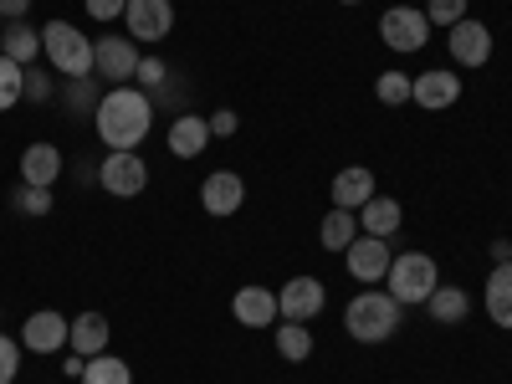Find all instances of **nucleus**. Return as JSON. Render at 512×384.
Here are the masks:
<instances>
[{"mask_svg":"<svg viewBox=\"0 0 512 384\" xmlns=\"http://www.w3.org/2000/svg\"><path fill=\"white\" fill-rule=\"evenodd\" d=\"M93 123L108 149H139L154 128V98L144 88H108Z\"/></svg>","mask_w":512,"mask_h":384,"instance_id":"nucleus-1","label":"nucleus"},{"mask_svg":"<svg viewBox=\"0 0 512 384\" xmlns=\"http://www.w3.org/2000/svg\"><path fill=\"white\" fill-rule=\"evenodd\" d=\"M344 328L359 344H384V338H395V328H400V303L384 287H364L344 308Z\"/></svg>","mask_w":512,"mask_h":384,"instance_id":"nucleus-2","label":"nucleus"},{"mask_svg":"<svg viewBox=\"0 0 512 384\" xmlns=\"http://www.w3.org/2000/svg\"><path fill=\"white\" fill-rule=\"evenodd\" d=\"M436 287H441V267H436V256H425V251L395 256V262H390V277H384V292H390L400 308H420Z\"/></svg>","mask_w":512,"mask_h":384,"instance_id":"nucleus-3","label":"nucleus"},{"mask_svg":"<svg viewBox=\"0 0 512 384\" xmlns=\"http://www.w3.org/2000/svg\"><path fill=\"white\" fill-rule=\"evenodd\" d=\"M41 57L67 77H93V41L72 21H47L41 26Z\"/></svg>","mask_w":512,"mask_h":384,"instance_id":"nucleus-4","label":"nucleus"},{"mask_svg":"<svg viewBox=\"0 0 512 384\" xmlns=\"http://www.w3.org/2000/svg\"><path fill=\"white\" fill-rule=\"evenodd\" d=\"M134 72H139V41L108 31L93 41V77L113 82V88H134Z\"/></svg>","mask_w":512,"mask_h":384,"instance_id":"nucleus-5","label":"nucleus"},{"mask_svg":"<svg viewBox=\"0 0 512 384\" xmlns=\"http://www.w3.org/2000/svg\"><path fill=\"white\" fill-rule=\"evenodd\" d=\"M98 185L113 200H134V195L149 190V164L134 149H108V159L98 164Z\"/></svg>","mask_w":512,"mask_h":384,"instance_id":"nucleus-6","label":"nucleus"},{"mask_svg":"<svg viewBox=\"0 0 512 384\" xmlns=\"http://www.w3.org/2000/svg\"><path fill=\"white\" fill-rule=\"evenodd\" d=\"M379 41L390 52H420L431 41V21H425L420 6H390L379 16Z\"/></svg>","mask_w":512,"mask_h":384,"instance_id":"nucleus-7","label":"nucleus"},{"mask_svg":"<svg viewBox=\"0 0 512 384\" xmlns=\"http://www.w3.org/2000/svg\"><path fill=\"white\" fill-rule=\"evenodd\" d=\"M123 26L134 41H144V47H159V41L175 31V6H169V0H128Z\"/></svg>","mask_w":512,"mask_h":384,"instance_id":"nucleus-8","label":"nucleus"},{"mask_svg":"<svg viewBox=\"0 0 512 384\" xmlns=\"http://www.w3.org/2000/svg\"><path fill=\"white\" fill-rule=\"evenodd\" d=\"M323 303H328V287H323L318 277H287L282 292H277V313H282L287 323H308V318H318Z\"/></svg>","mask_w":512,"mask_h":384,"instance_id":"nucleus-9","label":"nucleus"},{"mask_svg":"<svg viewBox=\"0 0 512 384\" xmlns=\"http://www.w3.org/2000/svg\"><path fill=\"white\" fill-rule=\"evenodd\" d=\"M344 262H349V277L354 282H364V287H379L384 277H390V241L384 236H359L349 251H344Z\"/></svg>","mask_w":512,"mask_h":384,"instance_id":"nucleus-10","label":"nucleus"},{"mask_svg":"<svg viewBox=\"0 0 512 384\" xmlns=\"http://www.w3.org/2000/svg\"><path fill=\"white\" fill-rule=\"evenodd\" d=\"M67 333H72V318H62L57 308H41L21 328V349H31V354H62L67 349Z\"/></svg>","mask_w":512,"mask_h":384,"instance_id":"nucleus-11","label":"nucleus"},{"mask_svg":"<svg viewBox=\"0 0 512 384\" xmlns=\"http://www.w3.org/2000/svg\"><path fill=\"white\" fill-rule=\"evenodd\" d=\"M456 98H461V77L446 72V67H431L410 82V103H420L425 113H446Z\"/></svg>","mask_w":512,"mask_h":384,"instance_id":"nucleus-12","label":"nucleus"},{"mask_svg":"<svg viewBox=\"0 0 512 384\" xmlns=\"http://www.w3.org/2000/svg\"><path fill=\"white\" fill-rule=\"evenodd\" d=\"M246 200V185L236 169H216V175H205L200 180V205H205V216H236Z\"/></svg>","mask_w":512,"mask_h":384,"instance_id":"nucleus-13","label":"nucleus"},{"mask_svg":"<svg viewBox=\"0 0 512 384\" xmlns=\"http://www.w3.org/2000/svg\"><path fill=\"white\" fill-rule=\"evenodd\" d=\"M446 47H451V57L461 62V67H482L487 57H492V31L482 26V21H456L451 26V36H446Z\"/></svg>","mask_w":512,"mask_h":384,"instance_id":"nucleus-14","label":"nucleus"},{"mask_svg":"<svg viewBox=\"0 0 512 384\" xmlns=\"http://www.w3.org/2000/svg\"><path fill=\"white\" fill-rule=\"evenodd\" d=\"M231 313H236L241 328H272V323L282 318L272 287H241V292L231 297Z\"/></svg>","mask_w":512,"mask_h":384,"instance_id":"nucleus-15","label":"nucleus"},{"mask_svg":"<svg viewBox=\"0 0 512 384\" xmlns=\"http://www.w3.org/2000/svg\"><path fill=\"white\" fill-rule=\"evenodd\" d=\"M210 144V118L205 113H180L169 123V154L175 159H200Z\"/></svg>","mask_w":512,"mask_h":384,"instance_id":"nucleus-16","label":"nucleus"},{"mask_svg":"<svg viewBox=\"0 0 512 384\" xmlns=\"http://www.w3.org/2000/svg\"><path fill=\"white\" fill-rule=\"evenodd\" d=\"M57 175H62V149L57 144H26V154H21V185H41V190H52L57 185Z\"/></svg>","mask_w":512,"mask_h":384,"instance_id":"nucleus-17","label":"nucleus"},{"mask_svg":"<svg viewBox=\"0 0 512 384\" xmlns=\"http://www.w3.org/2000/svg\"><path fill=\"white\" fill-rule=\"evenodd\" d=\"M108 338H113V328H108L103 313H77L72 333H67V349L82 354V359H98V354H108Z\"/></svg>","mask_w":512,"mask_h":384,"instance_id":"nucleus-18","label":"nucleus"},{"mask_svg":"<svg viewBox=\"0 0 512 384\" xmlns=\"http://www.w3.org/2000/svg\"><path fill=\"white\" fill-rule=\"evenodd\" d=\"M400 221H405V210H400V200H390V195H369V200L359 205V231H364V236H384V241H390V236L400 231Z\"/></svg>","mask_w":512,"mask_h":384,"instance_id":"nucleus-19","label":"nucleus"},{"mask_svg":"<svg viewBox=\"0 0 512 384\" xmlns=\"http://www.w3.org/2000/svg\"><path fill=\"white\" fill-rule=\"evenodd\" d=\"M482 303H487V318H492L497 328L512 333V262H497V267H492Z\"/></svg>","mask_w":512,"mask_h":384,"instance_id":"nucleus-20","label":"nucleus"},{"mask_svg":"<svg viewBox=\"0 0 512 384\" xmlns=\"http://www.w3.org/2000/svg\"><path fill=\"white\" fill-rule=\"evenodd\" d=\"M0 57H11L21 67H36L41 57V31L26 26V21H6V31H0Z\"/></svg>","mask_w":512,"mask_h":384,"instance_id":"nucleus-21","label":"nucleus"},{"mask_svg":"<svg viewBox=\"0 0 512 384\" xmlns=\"http://www.w3.org/2000/svg\"><path fill=\"white\" fill-rule=\"evenodd\" d=\"M359 236H364V231H359V216H354V210H344V205H333L328 216H323V226H318L323 251H349Z\"/></svg>","mask_w":512,"mask_h":384,"instance_id":"nucleus-22","label":"nucleus"},{"mask_svg":"<svg viewBox=\"0 0 512 384\" xmlns=\"http://www.w3.org/2000/svg\"><path fill=\"white\" fill-rule=\"evenodd\" d=\"M369 195H374V175H369L364 164H349V169H338V175H333V205L359 210Z\"/></svg>","mask_w":512,"mask_h":384,"instance_id":"nucleus-23","label":"nucleus"},{"mask_svg":"<svg viewBox=\"0 0 512 384\" xmlns=\"http://www.w3.org/2000/svg\"><path fill=\"white\" fill-rule=\"evenodd\" d=\"M466 308H472V297H466V287H451V282H441L431 297H425V313H431V323H461L466 318Z\"/></svg>","mask_w":512,"mask_h":384,"instance_id":"nucleus-24","label":"nucleus"},{"mask_svg":"<svg viewBox=\"0 0 512 384\" xmlns=\"http://www.w3.org/2000/svg\"><path fill=\"white\" fill-rule=\"evenodd\" d=\"M277 354H282L287 364L313 359V333H308V323H282V328H277Z\"/></svg>","mask_w":512,"mask_h":384,"instance_id":"nucleus-25","label":"nucleus"},{"mask_svg":"<svg viewBox=\"0 0 512 384\" xmlns=\"http://www.w3.org/2000/svg\"><path fill=\"white\" fill-rule=\"evenodd\" d=\"M82 384H134V369H128L123 359H113V354H98V359H88V369H82Z\"/></svg>","mask_w":512,"mask_h":384,"instance_id":"nucleus-26","label":"nucleus"},{"mask_svg":"<svg viewBox=\"0 0 512 384\" xmlns=\"http://www.w3.org/2000/svg\"><path fill=\"white\" fill-rule=\"evenodd\" d=\"M21 98H26V67L11 62V57H0V113H11Z\"/></svg>","mask_w":512,"mask_h":384,"instance_id":"nucleus-27","label":"nucleus"},{"mask_svg":"<svg viewBox=\"0 0 512 384\" xmlns=\"http://www.w3.org/2000/svg\"><path fill=\"white\" fill-rule=\"evenodd\" d=\"M410 82H415V77H405V72H379L374 98H379L384 108H405V103H410Z\"/></svg>","mask_w":512,"mask_h":384,"instance_id":"nucleus-28","label":"nucleus"},{"mask_svg":"<svg viewBox=\"0 0 512 384\" xmlns=\"http://www.w3.org/2000/svg\"><path fill=\"white\" fill-rule=\"evenodd\" d=\"M62 103L72 108V113H98V88H93V77H67V93H62Z\"/></svg>","mask_w":512,"mask_h":384,"instance_id":"nucleus-29","label":"nucleus"},{"mask_svg":"<svg viewBox=\"0 0 512 384\" xmlns=\"http://www.w3.org/2000/svg\"><path fill=\"white\" fill-rule=\"evenodd\" d=\"M11 210H21V216H52V190H41V185H21L11 195Z\"/></svg>","mask_w":512,"mask_h":384,"instance_id":"nucleus-30","label":"nucleus"},{"mask_svg":"<svg viewBox=\"0 0 512 384\" xmlns=\"http://www.w3.org/2000/svg\"><path fill=\"white\" fill-rule=\"evenodd\" d=\"M425 21L451 31L456 21H466V0H425Z\"/></svg>","mask_w":512,"mask_h":384,"instance_id":"nucleus-31","label":"nucleus"},{"mask_svg":"<svg viewBox=\"0 0 512 384\" xmlns=\"http://www.w3.org/2000/svg\"><path fill=\"white\" fill-rule=\"evenodd\" d=\"M164 77H169L164 57H139V72H134V88H144V93H159V88H164Z\"/></svg>","mask_w":512,"mask_h":384,"instance_id":"nucleus-32","label":"nucleus"},{"mask_svg":"<svg viewBox=\"0 0 512 384\" xmlns=\"http://www.w3.org/2000/svg\"><path fill=\"white\" fill-rule=\"evenodd\" d=\"M16 374H21V344L11 333H0V384H16Z\"/></svg>","mask_w":512,"mask_h":384,"instance_id":"nucleus-33","label":"nucleus"},{"mask_svg":"<svg viewBox=\"0 0 512 384\" xmlns=\"http://www.w3.org/2000/svg\"><path fill=\"white\" fill-rule=\"evenodd\" d=\"M26 98H31V103H52V72L26 67Z\"/></svg>","mask_w":512,"mask_h":384,"instance_id":"nucleus-34","label":"nucleus"},{"mask_svg":"<svg viewBox=\"0 0 512 384\" xmlns=\"http://www.w3.org/2000/svg\"><path fill=\"white\" fill-rule=\"evenodd\" d=\"M82 6H88L93 21H118L128 11V0H82Z\"/></svg>","mask_w":512,"mask_h":384,"instance_id":"nucleus-35","label":"nucleus"},{"mask_svg":"<svg viewBox=\"0 0 512 384\" xmlns=\"http://www.w3.org/2000/svg\"><path fill=\"white\" fill-rule=\"evenodd\" d=\"M236 128H241V118H236L231 108H221L216 118H210V139H231V134H236Z\"/></svg>","mask_w":512,"mask_h":384,"instance_id":"nucleus-36","label":"nucleus"},{"mask_svg":"<svg viewBox=\"0 0 512 384\" xmlns=\"http://www.w3.org/2000/svg\"><path fill=\"white\" fill-rule=\"evenodd\" d=\"M26 11H31V0H0V16L6 21H26Z\"/></svg>","mask_w":512,"mask_h":384,"instance_id":"nucleus-37","label":"nucleus"},{"mask_svg":"<svg viewBox=\"0 0 512 384\" xmlns=\"http://www.w3.org/2000/svg\"><path fill=\"white\" fill-rule=\"evenodd\" d=\"M62 369H67V379H82V369H88V359H82V354H72V359H67Z\"/></svg>","mask_w":512,"mask_h":384,"instance_id":"nucleus-38","label":"nucleus"},{"mask_svg":"<svg viewBox=\"0 0 512 384\" xmlns=\"http://www.w3.org/2000/svg\"><path fill=\"white\" fill-rule=\"evenodd\" d=\"M492 262H512V241H492Z\"/></svg>","mask_w":512,"mask_h":384,"instance_id":"nucleus-39","label":"nucleus"},{"mask_svg":"<svg viewBox=\"0 0 512 384\" xmlns=\"http://www.w3.org/2000/svg\"><path fill=\"white\" fill-rule=\"evenodd\" d=\"M338 6H359V0H338Z\"/></svg>","mask_w":512,"mask_h":384,"instance_id":"nucleus-40","label":"nucleus"},{"mask_svg":"<svg viewBox=\"0 0 512 384\" xmlns=\"http://www.w3.org/2000/svg\"><path fill=\"white\" fill-rule=\"evenodd\" d=\"M0 31H6V16H0Z\"/></svg>","mask_w":512,"mask_h":384,"instance_id":"nucleus-41","label":"nucleus"}]
</instances>
